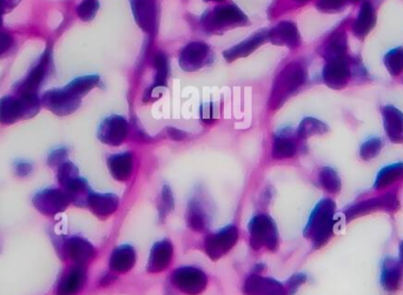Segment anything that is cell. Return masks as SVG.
Returning a JSON list of instances; mask_svg holds the SVG:
<instances>
[{
  "label": "cell",
  "mask_w": 403,
  "mask_h": 295,
  "mask_svg": "<svg viewBox=\"0 0 403 295\" xmlns=\"http://www.w3.org/2000/svg\"><path fill=\"white\" fill-rule=\"evenodd\" d=\"M335 203L329 198L322 199L316 205L309 217L305 228V237L312 240L315 249L321 248L331 239L335 226Z\"/></svg>",
  "instance_id": "obj_1"
},
{
  "label": "cell",
  "mask_w": 403,
  "mask_h": 295,
  "mask_svg": "<svg viewBox=\"0 0 403 295\" xmlns=\"http://www.w3.org/2000/svg\"><path fill=\"white\" fill-rule=\"evenodd\" d=\"M38 95H5L0 99V124L12 125L34 117L41 111Z\"/></svg>",
  "instance_id": "obj_2"
},
{
  "label": "cell",
  "mask_w": 403,
  "mask_h": 295,
  "mask_svg": "<svg viewBox=\"0 0 403 295\" xmlns=\"http://www.w3.org/2000/svg\"><path fill=\"white\" fill-rule=\"evenodd\" d=\"M307 81V71L300 62H290L276 77L270 102L274 109L283 105L290 95L296 93Z\"/></svg>",
  "instance_id": "obj_3"
},
{
  "label": "cell",
  "mask_w": 403,
  "mask_h": 295,
  "mask_svg": "<svg viewBox=\"0 0 403 295\" xmlns=\"http://www.w3.org/2000/svg\"><path fill=\"white\" fill-rule=\"evenodd\" d=\"M202 26L208 32H220L231 27L249 24V19L234 4L218 5L202 17Z\"/></svg>",
  "instance_id": "obj_4"
},
{
  "label": "cell",
  "mask_w": 403,
  "mask_h": 295,
  "mask_svg": "<svg viewBox=\"0 0 403 295\" xmlns=\"http://www.w3.org/2000/svg\"><path fill=\"white\" fill-rule=\"evenodd\" d=\"M250 246L253 249L265 248L267 251H276L279 247V228L275 221L267 214H257L248 224Z\"/></svg>",
  "instance_id": "obj_5"
},
{
  "label": "cell",
  "mask_w": 403,
  "mask_h": 295,
  "mask_svg": "<svg viewBox=\"0 0 403 295\" xmlns=\"http://www.w3.org/2000/svg\"><path fill=\"white\" fill-rule=\"evenodd\" d=\"M53 57L50 48L45 50L41 55L37 64L29 69V72L19 81L13 88L15 95H38L45 81L51 76L53 72Z\"/></svg>",
  "instance_id": "obj_6"
},
{
  "label": "cell",
  "mask_w": 403,
  "mask_h": 295,
  "mask_svg": "<svg viewBox=\"0 0 403 295\" xmlns=\"http://www.w3.org/2000/svg\"><path fill=\"white\" fill-rule=\"evenodd\" d=\"M81 97L72 88L66 85L65 88H52L41 95V105L50 112L65 117L76 112L81 105Z\"/></svg>",
  "instance_id": "obj_7"
},
{
  "label": "cell",
  "mask_w": 403,
  "mask_h": 295,
  "mask_svg": "<svg viewBox=\"0 0 403 295\" xmlns=\"http://www.w3.org/2000/svg\"><path fill=\"white\" fill-rule=\"evenodd\" d=\"M173 286L187 295H199L208 286L206 274L194 266H183L177 268L171 275Z\"/></svg>",
  "instance_id": "obj_8"
},
{
  "label": "cell",
  "mask_w": 403,
  "mask_h": 295,
  "mask_svg": "<svg viewBox=\"0 0 403 295\" xmlns=\"http://www.w3.org/2000/svg\"><path fill=\"white\" fill-rule=\"evenodd\" d=\"M239 228L234 225H229L211 233L204 241V251L211 260L220 259L234 247L239 241Z\"/></svg>",
  "instance_id": "obj_9"
},
{
  "label": "cell",
  "mask_w": 403,
  "mask_h": 295,
  "mask_svg": "<svg viewBox=\"0 0 403 295\" xmlns=\"http://www.w3.org/2000/svg\"><path fill=\"white\" fill-rule=\"evenodd\" d=\"M213 55L209 45L192 41L180 51V66L185 72H196L213 62Z\"/></svg>",
  "instance_id": "obj_10"
},
{
  "label": "cell",
  "mask_w": 403,
  "mask_h": 295,
  "mask_svg": "<svg viewBox=\"0 0 403 295\" xmlns=\"http://www.w3.org/2000/svg\"><path fill=\"white\" fill-rule=\"evenodd\" d=\"M32 204L41 214L53 217L65 211L71 204V200L64 190L46 188L33 197Z\"/></svg>",
  "instance_id": "obj_11"
},
{
  "label": "cell",
  "mask_w": 403,
  "mask_h": 295,
  "mask_svg": "<svg viewBox=\"0 0 403 295\" xmlns=\"http://www.w3.org/2000/svg\"><path fill=\"white\" fill-rule=\"evenodd\" d=\"M399 208V200L395 193L388 192V193L382 194L378 198H371L366 200L361 201L359 204L352 205L350 207L345 210V218L347 221H350L352 219L361 217V215L369 214L373 212L383 211L396 212Z\"/></svg>",
  "instance_id": "obj_12"
},
{
  "label": "cell",
  "mask_w": 403,
  "mask_h": 295,
  "mask_svg": "<svg viewBox=\"0 0 403 295\" xmlns=\"http://www.w3.org/2000/svg\"><path fill=\"white\" fill-rule=\"evenodd\" d=\"M59 253L65 259L74 261L76 265L84 266L91 263L97 255V251L90 241L81 237H71L60 242L58 246Z\"/></svg>",
  "instance_id": "obj_13"
},
{
  "label": "cell",
  "mask_w": 403,
  "mask_h": 295,
  "mask_svg": "<svg viewBox=\"0 0 403 295\" xmlns=\"http://www.w3.org/2000/svg\"><path fill=\"white\" fill-rule=\"evenodd\" d=\"M128 123L121 116H110L104 119L98 128V139L109 146H119L128 138Z\"/></svg>",
  "instance_id": "obj_14"
},
{
  "label": "cell",
  "mask_w": 403,
  "mask_h": 295,
  "mask_svg": "<svg viewBox=\"0 0 403 295\" xmlns=\"http://www.w3.org/2000/svg\"><path fill=\"white\" fill-rule=\"evenodd\" d=\"M244 295H288L286 284L260 274H250L243 284Z\"/></svg>",
  "instance_id": "obj_15"
},
{
  "label": "cell",
  "mask_w": 403,
  "mask_h": 295,
  "mask_svg": "<svg viewBox=\"0 0 403 295\" xmlns=\"http://www.w3.org/2000/svg\"><path fill=\"white\" fill-rule=\"evenodd\" d=\"M88 281V273L84 266L74 265L64 272L59 279L55 294L57 295H77L83 291Z\"/></svg>",
  "instance_id": "obj_16"
},
{
  "label": "cell",
  "mask_w": 403,
  "mask_h": 295,
  "mask_svg": "<svg viewBox=\"0 0 403 295\" xmlns=\"http://www.w3.org/2000/svg\"><path fill=\"white\" fill-rule=\"evenodd\" d=\"M323 81L333 90H342L348 84L350 67L347 59H333L326 62L322 72Z\"/></svg>",
  "instance_id": "obj_17"
},
{
  "label": "cell",
  "mask_w": 403,
  "mask_h": 295,
  "mask_svg": "<svg viewBox=\"0 0 403 295\" xmlns=\"http://www.w3.org/2000/svg\"><path fill=\"white\" fill-rule=\"evenodd\" d=\"M173 246L171 241L168 239L157 241L152 246L150 256L147 261V270L149 273H161L163 270H168L173 263Z\"/></svg>",
  "instance_id": "obj_18"
},
{
  "label": "cell",
  "mask_w": 403,
  "mask_h": 295,
  "mask_svg": "<svg viewBox=\"0 0 403 295\" xmlns=\"http://www.w3.org/2000/svg\"><path fill=\"white\" fill-rule=\"evenodd\" d=\"M131 8L135 20L140 29L152 33L157 22V6L154 0H131Z\"/></svg>",
  "instance_id": "obj_19"
},
{
  "label": "cell",
  "mask_w": 403,
  "mask_h": 295,
  "mask_svg": "<svg viewBox=\"0 0 403 295\" xmlns=\"http://www.w3.org/2000/svg\"><path fill=\"white\" fill-rule=\"evenodd\" d=\"M298 142L300 140L296 132L293 133L290 130L279 132L272 144V158L276 160H284L295 157L300 150Z\"/></svg>",
  "instance_id": "obj_20"
},
{
  "label": "cell",
  "mask_w": 403,
  "mask_h": 295,
  "mask_svg": "<svg viewBox=\"0 0 403 295\" xmlns=\"http://www.w3.org/2000/svg\"><path fill=\"white\" fill-rule=\"evenodd\" d=\"M267 41L279 46L296 48L300 44V32L293 22H279V25L267 32Z\"/></svg>",
  "instance_id": "obj_21"
},
{
  "label": "cell",
  "mask_w": 403,
  "mask_h": 295,
  "mask_svg": "<svg viewBox=\"0 0 403 295\" xmlns=\"http://www.w3.org/2000/svg\"><path fill=\"white\" fill-rule=\"evenodd\" d=\"M86 206L95 217L107 219L117 211L119 207V198L114 193L91 192L86 201Z\"/></svg>",
  "instance_id": "obj_22"
},
{
  "label": "cell",
  "mask_w": 403,
  "mask_h": 295,
  "mask_svg": "<svg viewBox=\"0 0 403 295\" xmlns=\"http://www.w3.org/2000/svg\"><path fill=\"white\" fill-rule=\"evenodd\" d=\"M267 29H262L255 33L253 36L243 41L239 44L234 45V48H229L227 51L223 52V57L227 62H234L236 59L244 58L251 55L253 52L256 51L260 45H263L265 41H267Z\"/></svg>",
  "instance_id": "obj_23"
},
{
  "label": "cell",
  "mask_w": 403,
  "mask_h": 295,
  "mask_svg": "<svg viewBox=\"0 0 403 295\" xmlns=\"http://www.w3.org/2000/svg\"><path fill=\"white\" fill-rule=\"evenodd\" d=\"M187 223L194 232H206L210 225L209 212L204 201L199 197H194L187 205Z\"/></svg>",
  "instance_id": "obj_24"
},
{
  "label": "cell",
  "mask_w": 403,
  "mask_h": 295,
  "mask_svg": "<svg viewBox=\"0 0 403 295\" xmlns=\"http://www.w3.org/2000/svg\"><path fill=\"white\" fill-rule=\"evenodd\" d=\"M136 261V249L131 245H121L112 252L109 266L114 273H128L135 267Z\"/></svg>",
  "instance_id": "obj_25"
},
{
  "label": "cell",
  "mask_w": 403,
  "mask_h": 295,
  "mask_svg": "<svg viewBox=\"0 0 403 295\" xmlns=\"http://www.w3.org/2000/svg\"><path fill=\"white\" fill-rule=\"evenodd\" d=\"M383 128L390 142L395 144L403 142V114L394 106H385L382 109Z\"/></svg>",
  "instance_id": "obj_26"
},
{
  "label": "cell",
  "mask_w": 403,
  "mask_h": 295,
  "mask_svg": "<svg viewBox=\"0 0 403 295\" xmlns=\"http://www.w3.org/2000/svg\"><path fill=\"white\" fill-rule=\"evenodd\" d=\"M403 282V266L399 260L385 258L382 265L381 284L385 291H399Z\"/></svg>",
  "instance_id": "obj_27"
},
{
  "label": "cell",
  "mask_w": 403,
  "mask_h": 295,
  "mask_svg": "<svg viewBox=\"0 0 403 295\" xmlns=\"http://www.w3.org/2000/svg\"><path fill=\"white\" fill-rule=\"evenodd\" d=\"M375 24H376V12L374 5L371 4L369 0H366L359 8L357 18L352 24V33L355 34L356 38L363 41L371 29H374Z\"/></svg>",
  "instance_id": "obj_28"
},
{
  "label": "cell",
  "mask_w": 403,
  "mask_h": 295,
  "mask_svg": "<svg viewBox=\"0 0 403 295\" xmlns=\"http://www.w3.org/2000/svg\"><path fill=\"white\" fill-rule=\"evenodd\" d=\"M107 167L111 175L118 181H126L133 172V154L131 152L114 154L107 159Z\"/></svg>",
  "instance_id": "obj_29"
},
{
  "label": "cell",
  "mask_w": 403,
  "mask_h": 295,
  "mask_svg": "<svg viewBox=\"0 0 403 295\" xmlns=\"http://www.w3.org/2000/svg\"><path fill=\"white\" fill-rule=\"evenodd\" d=\"M62 190L65 191L66 194L69 195L72 204L76 205V206H81V207L86 206L88 195L92 192L88 181L81 177H77L72 181L66 184L65 186L62 187Z\"/></svg>",
  "instance_id": "obj_30"
},
{
  "label": "cell",
  "mask_w": 403,
  "mask_h": 295,
  "mask_svg": "<svg viewBox=\"0 0 403 295\" xmlns=\"http://www.w3.org/2000/svg\"><path fill=\"white\" fill-rule=\"evenodd\" d=\"M403 179V164L390 165L387 167L382 168L381 171L378 172L376 180H375L374 188L375 190L381 191L388 187L395 185L397 182L401 181Z\"/></svg>",
  "instance_id": "obj_31"
},
{
  "label": "cell",
  "mask_w": 403,
  "mask_h": 295,
  "mask_svg": "<svg viewBox=\"0 0 403 295\" xmlns=\"http://www.w3.org/2000/svg\"><path fill=\"white\" fill-rule=\"evenodd\" d=\"M347 36L345 32L333 33L330 36L329 41L324 46L323 57L326 58V62L333 60V59H343L347 55Z\"/></svg>",
  "instance_id": "obj_32"
},
{
  "label": "cell",
  "mask_w": 403,
  "mask_h": 295,
  "mask_svg": "<svg viewBox=\"0 0 403 295\" xmlns=\"http://www.w3.org/2000/svg\"><path fill=\"white\" fill-rule=\"evenodd\" d=\"M329 131V128L322 121H317L315 118H305L300 121V126L297 128L296 135L300 140H305L312 135H322Z\"/></svg>",
  "instance_id": "obj_33"
},
{
  "label": "cell",
  "mask_w": 403,
  "mask_h": 295,
  "mask_svg": "<svg viewBox=\"0 0 403 295\" xmlns=\"http://www.w3.org/2000/svg\"><path fill=\"white\" fill-rule=\"evenodd\" d=\"M319 185L330 194H338L341 191V179L338 172L331 167H323L319 174Z\"/></svg>",
  "instance_id": "obj_34"
},
{
  "label": "cell",
  "mask_w": 403,
  "mask_h": 295,
  "mask_svg": "<svg viewBox=\"0 0 403 295\" xmlns=\"http://www.w3.org/2000/svg\"><path fill=\"white\" fill-rule=\"evenodd\" d=\"M154 69H156V76H154V86L152 88H157L163 91L164 86H166V81L169 77V62L164 53H157L154 57Z\"/></svg>",
  "instance_id": "obj_35"
},
{
  "label": "cell",
  "mask_w": 403,
  "mask_h": 295,
  "mask_svg": "<svg viewBox=\"0 0 403 295\" xmlns=\"http://www.w3.org/2000/svg\"><path fill=\"white\" fill-rule=\"evenodd\" d=\"M158 217L161 221L173 212L175 208V198H173V191L168 185H164L161 188L159 200H158Z\"/></svg>",
  "instance_id": "obj_36"
},
{
  "label": "cell",
  "mask_w": 403,
  "mask_h": 295,
  "mask_svg": "<svg viewBox=\"0 0 403 295\" xmlns=\"http://www.w3.org/2000/svg\"><path fill=\"white\" fill-rule=\"evenodd\" d=\"M385 65L388 72L397 77L403 72V48H396L385 55Z\"/></svg>",
  "instance_id": "obj_37"
},
{
  "label": "cell",
  "mask_w": 403,
  "mask_h": 295,
  "mask_svg": "<svg viewBox=\"0 0 403 295\" xmlns=\"http://www.w3.org/2000/svg\"><path fill=\"white\" fill-rule=\"evenodd\" d=\"M77 177H79V171H78L77 166L72 164L71 161H65L57 167V179H58L59 185L62 187L65 186L66 184L72 181Z\"/></svg>",
  "instance_id": "obj_38"
},
{
  "label": "cell",
  "mask_w": 403,
  "mask_h": 295,
  "mask_svg": "<svg viewBox=\"0 0 403 295\" xmlns=\"http://www.w3.org/2000/svg\"><path fill=\"white\" fill-rule=\"evenodd\" d=\"M382 150V140L380 138H371L366 140L359 149V157L363 160H371L378 157Z\"/></svg>",
  "instance_id": "obj_39"
},
{
  "label": "cell",
  "mask_w": 403,
  "mask_h": 295,
  "mask_svg": "<svg viewBox=\"0 0 403 295\" xmlns=\"http://www.w3.org/2000/svg\"><path fill=\"white\" fill-rule=\"evenodd\" d=\"M98 10V0H83L77 6V15L83 22H91Z\"/></svg>",
  "instance_id": "obj_40"
},
{
  "label": "cell",
  "mask_w": 403,
  "mask_h": 295,
  "mask_svg": "<svg viewBox=\"0 0 403 295\" xmlns=\"http://www.w3.org/2000/svg\"><path fill=\"white\" fill-rule=\"evenodd\" d=\"M348 0H319L316 8L324 13H338L345 10Z\"/></svg>",
  "instance_id": "obj_41"
},
{
  "label": "cell",
  "mask_w": 403,
  "mask_h": 295,
  "mask_svg": "<svg viewBox=\"0 0 403 295\" xmlns=\"http://www.w3.org/2000/svg\"><path fill=\"white\" fill-rule=\"evenodd\" d=\"M15 46V36L11 33L0 31V59L8 57Z\"/></svg>",
  "instance_id": "obj_42"
},
{
  "label": "cell",
  "mask_w": 403,
  "mask_h": 295,
  "mask_svg": "<svg viewBox=\"0 0 403 295\" xmlns=\"http://www.w3.org/2000/svg\"><path fill=\"white\" fill-rule=\"evenodd\" d=\"M69 157V150L67 149H58V150L53 151L48 158V166L57 168L58 166L67 161Z\"/></svg>",
  "instance_id": "obj_43"
},
{
  "label": "cell",
  "mask_w": 403,
  "mask_h": 295,
  "mask_svg": "<svg viewBox=\"0 0 403 295\" xmlns=\"http://www.w3.org/2000/svg\"><path fill=\"white\" fill-rule=\"evenodd\" d=\"M307 282V275L303 273L295 274L286 281V288L288 295H293L302 284Z\"/></svg>",
  "instance_id": "obj_44"
},
{
  "label": "cell",
  "mask_w": 403,
  "mask_h": 295,
  "mask_svg": "<svg viewBox=\"0 0 403 295\" xmlns=\"http://www.w3.org/2000/svg\"><path fill=\"white\" fill-rule=\"evenodd\" d=\"M32 165L29 164V163H26V161H19V163L15 165V174L20 177V178L29 177V175L32 173Z\"/></svg>",
  "instance_id": "obj_45"
},
{
  "label": "cell",
  "mask_w": 403,
  "mask_h": 295,
  "mask_svg": "<svg viewBox=\"0 0 403 295\" xmlns=\"http://www.w3.org/2000/svg\"><path fill=\"white\" fill-rule=\"evenodd\" d=\"M20 0H0V11L4 15L15 10L18 6Z\"/></svg>",
  "instance_id": "obj_46"
},
{
  "label": "cell",
  "mask_w": 403,
  "mask_h": 295,
  "mask_svg": "<svg viewBox=\"0 0 403 295\" xmlns=\"http://www.w3.org/2000/svg\"><path fill=\"white\" fill-rule=\"evenodd\" d=\"M168 133H169L170 138L175 139V140H183L184 137H185V133L180 131L178 128H170L168 130Z\"/></svg>",
  "instance_id": "obj_47"
},
{
  "label": "cell",
  "mask_w": 403,
  "mask_h": 295,
  "mask_svg": "<svg viewBox=\"0 0 403 295\" xmlns=\"http://www.w3.org/2000/svg\"><path fill=\"white\" fill-rule=\"evenodd\" d=\"M114 279H116V277H114V274L107 273L102 277L100 284H102V286H107V284H110L112 281H114Z\"/></svg>",
  "instance_id": "obj_48"
},
{
  "label": "cell",
  "mask_w": 403,
  "mask_h": 295,
  "mask_svg": "<svg viewBox=\"0 0 403 295\" xmlns=\"http://www.w3.org/2000/svg\"><path fill=\"white\" fill-rule=\"evenodd\" d=\"M399 263H402V266H403V241L402 242H401V245H399Z\"/></svg>",
  "instance_id": "obj_49"
},
{
  "label": "cell",
  "mask_w": 403,
  "mask_h": 295,
  "mask_svg": "<svg viewBox=\"0 0 403 295\" xmlns=\"http://www.w3.org/2000/svg\"><path fill=\"white\" fill-rule=\"evenodd\" d=\"M4 15H5L4 13L0 11V29L3 27V18H4Z\"/></svg>",
  "instance_id": "obj_50"
},
{
  "label": "cell",
  "mask_w": 403,
  "mask_h": 295,
  "mask_svg": "<svg viewBox=\"0 0 403 295\" xmlns=\"http://www.w3.org/2000/svg\"><path fill=\"white\" fill-rule=\"evenodd\" d=\"M204 1H206V3H211V1L213 3H220V1H224V0H204Z\"/></svg>",
  "instance_id": "obj_51"
},
{
  "label": "cell",
  "mask_w": 403,
  "mask_h": 295,
  "mask_svg": "<svg viewBox=\"0 0 403 295\" xmlns=\"http://www.w3.org/2000/svg\"><path fill=\"white\" fill-rule=\"evenodd\" d=\"M293 1H297V3H305V1H309V0H293Z\"/></svg>",
  "instance_id": "obj_52"
},
{
  "label": "cell",
  "mask_w": 403,
  "mask_h": 295,
  "mask_svg": "<svg viewBox=\"0 0 403 295\" xmlns=\"http://www.w3.org/2000/svg\"><path fill=\"white\" fill-rule=\"evenodd\" d=\"M356 1H359V0H348L349 4H350V3H356Z\"/></svg>",
  "instance_id": "obj_53"
}]
</instances>
